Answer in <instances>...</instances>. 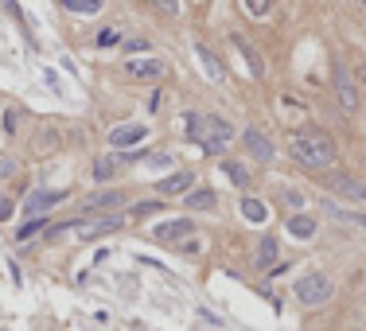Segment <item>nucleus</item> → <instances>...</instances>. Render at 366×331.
<instances>
[{"mask_svg": "<svg viewBox=\"0 0 366 331\" xmlns=\"http://www.w3.org/2000/svg\"><path fill=\"white\" fill-rule=\"evenodd\" d=\"M242 214H245V218H249V222H265V203H261V199H254V195H245V199H242Z\"/></svg>", "mask_w": 366, "mask_h": 331, "instance_id": "a211bd4d", "label": "nucleus"}, {"mask_svg": "<svg viewBox=\"0 0 366 331\" xmlns=\"http://www.w3.org/2000/svg\"><path fill=\"white\" fill-rule=\"evenodd\" d=\"M215 203H219L215 191H191V195H187V207H195V211H210Z\"/></svg>", "mask_w": 366, "mask_h": 331, "instance_id": "6ab92c4d", "label": "nucleus"}, {"mask_svg": "<svg viewBox=\"0 0 366 331\" xmlns=\"http://www.w3.org/2000/svg\"><path fill=\"white\" fill-rule=\"evenodd\" d=\"M351 222H358V226H366V214H351Z\"/></svg>", "mask_w": 366, "mask_h": 331, "instance_id": "c85d7f7f", "label": "nucleus"}, {"mask_svg": "<svg viewBox=\"0 0 366 331\" xmlns=\"http://www.w3.org/2000/svg\"><path fill=\"white\" fill-rule=\"evenodd\" d=\"M328 187L339 191L343 199L366 203V179H358V176H328Z\"/></svg>", "mask_w": 366, "mask_h": 331, "instance_id": "423d86ee", "label": "nucleus"}, {"mask_svg": "<svg viewBox=\"0 0 366 331\" xmlns=\"http://www.w3.org/2000/svg\"><path fill=\"white\" fill-rule=\"evenodd\" d=\"M289 148L304 168H328L335 160V144H331L328 133H296Z\"/></svg>", "mask_w": 366, "mask_h": 331, "instance_id": "f03ea898", "label": "nucleus"}, {"mask_svg": "<svg viewBox=\"0 0 366 331\" xmlns=\"http://www.w3.org/2000/svg\"><path fill=\"white\" fill-rule=\"evenodd\" d=\"M136 141H145V125H117V129L110 133V144H136Z\"/></svg>", "mask_w": 366, "mask_h": 331, "instance_id": "2eb2a0df", "label": "nucleus"}, {"mask_svg": "<svg viewBox=\"0 0 366 331\" xmlns=\"http://www.w3.org/2000/svg\"><path fill=\"white\" fill-rule=\"evenodd\" d=\"M66 12H78V16H94L101 8V0H62Z\"/></svg>", "mask_w": 366, "mask_h": 331, "instance_id": "aec40b11", "label": "nucleus"}, {"mask_svg": "<svg viewBox=\"0 0 366 331\" xmlns=\"http://www.w3.org/2000/svg\"><path fill=\"white\" fill-rule=\"evenodd\" d=\"M191 187H195V172H171V176H164L156 183V191L160 195H191Z\"/></svg>", "mask_w": 366, "mask_h": 331, "instance_id": "0eeeda50", "label": "nucleus"}, {"mask_svg": "<svg viewBox=\"0 0 366 331\" xmlns=\"http://www.w3.org/2000/svg\"><path fill=\"white\" fill-rule=\"evenodd\" d=\"M254 265L261 273H281V269H277V238H261V242H257Z\"/></svg>", "mask_w": 366, "mask_h": 331, "instance_id": "9d476101", "label": "nucleus"}, {"mask_svg": "<svg viewBox=\"0 0 366 331\" xmlns=\"http://www.w3.org/2000/svg\"><path fill=\"white\" fill-rule=\"evenodd\" d=\"M191 234V222L187 218H171V222H160L156 230H152V238H160V242H175V238H187Z\"/></svg>", "mask_w": 366, "mask_h": 331, "instance_id": "9b49d317", "label": "nucleus"}, {"mask_svg": "<svg viewBox=\"0 0 366 331\" xmlns=\"http://www.w3.org/2000/svg\"><path fill=\"white\" fill-rule=\"evenodd\" d=\"M148 168H171V156L168 152H156V156H145Z\"/></svg>", "mask_w": 366, "mask_h": 331, "instance_id": "b1692460", "label": "nucleus"}, {"mask_svg": "<svg viewBox=\"0 0 366 331\" xmlns=\"http://www.w3.org/2000/svg\"><path fill=\"white\" fill-rule=\"evenodd\" d=\"M289 234L300 238V242H308V238L316 234V218H312V214H304V211H296L293 218H289Z\"/></svg>", "mask_w": 366, "mask_h": 331, "instance_id": "ddd939ff", "label": "nucleus"}, {"mask_svg": "<svg viewBox=\"0 0 366 331\" xmlns=\"http://www.w3.org/2000/svg\"><path fill=\"white\" fill-rule=\"evenodd\" d=\"M117 168H121V160H117V156H98V160H94V179H98V183H106V179H113V172H117Z\"/></svg>", "mask_w": 366, "mask_h": 331, "instance_id": "f3484780", "label": "nucleus"}, {"mask_svg": "<svg viewBox=\"0 0 366 331\" xmlns=\"http://www.w3.org/2000/svg\"><path fill=\"white\" fill-rule=\"evenodd\" d=\"M331 293H335V284H331L328 273H308V277H300V281H296V296H300L308 308L328 304Z\"/></svg>", "mask_w": 366, "mask_h": 331, "instance_id": "7ed1b4c3", "label": "nucleus"}, {"mask_svg": "<svg viewBox=\"0 0 366 331\" xmlns=\"http://www.w3.org/2000/svg\"><path fill=\"white\" fill-rule=\"evenodd\" d=\"M195 55H199V62H203V71H207L210 78H215V82H222V78H226V71H222V62L215 59V55H210V47L195 43Z\"/></svg>", "mask_w": 366, "mask_h": 331, "instance_id": "dca6fc26", "label": "nucleus"}, {"mask_svg": "<svg viewBox=\"0 0 366 331\" xmlns=\"http://www.w3.org/2000/svg\"><path fill=\"white\" fill-rule=\"evenodd\" d=\"M125 74L136 78V82H160L168 74V62L164 59H129L125 62Z\"/></svg>", "mask_w": 366, "mask_h": 331, "instance_id": "20e7f679", "label": "nucleus"}, {"mask_svg": "<svg viewBox=\"0 0 366 331\" xmlns=\"http://www.w3.org/2000/svg\"><path fill=\"white\" fill-rule=\"evenodd\" d=\"M0 176H16V160H8V156H0Z\"/></svg>", "mask_w": 366, "mask_h": 331, "instance_id": "a878e982", "label": "nucleus"}, {"mask_svg": "<svg viewBox=\"0 0 366 331\" xmlns=\"http://www.w3.org/2000/svg\"><path fill=\"white\" fill-rule=\"evenodd\" d=\"M59 203H62V191H32L27 203H24V211L32 214V222H36V218H43V214H47L51 207H59Z\"/></svg>", "mask_w": 366, "mask_h": 331, "instance_id": "6e6552de", "label": "nucleus"}, {"mask_svg": "<svg viewBox=\"0 0 366 331\" xmlns=\"http://www.w3.org/2000/svg\"><path fill=\"white\" fill-rule=\"evenodd\" d=\"M242 12L257 16V20H265V16L273 12V4H269V0H245V4H242Z\"/></svg>", "mask_w": 366, "mask_h": 331, "instance_id": "4be33fe9", "label": "nucleus"}, {"mask_svg": "<svg viewBox=\"0 0 366 331\" xmlns=\"http://www.w3.org/2000/svg\"><path fill=\"white\" fill-rule=\"evenodd\" d=\"M335 94H339V102H343V109H347V113H354V109H358V90H354L347 67H335Z\"/></svg>", "mask_w": 366, "mask_h": 331, "instance_id": "1a4fd4ad", "label": "nucleus"}, {"mask_svg": "<svg viewBox=\"0 0 366 331\" xmlns=\"http://www.w3.org/2000/svg\"><path fill=\"white\" fill-rule=\"evenodd\" d=\"M358 78H363V82H366V62H363V67H358Z\"/></svg>", "mask_w": 366, "mask_h": 331, "instance_id": "c756f323", "label": "nucleus"}, {"mask_svg": "<svg viewBox=\"0 0 366 331\" xmlns=\"http://www.w3.org/2000/svg\"><path fill=\"white\" fill-rule=\"evenodd\" d=\"M234 47L242 51V59L249 62V74H254V78H261V74H265V62H261V55L254 51V43H245L242 36H234Z\"/></svg>", "mask_w": 366, "mask_h": 331, "instance_id": "4468645a", "label": "nucleus"}, {"mask_svg": "<svg viewBox=\"0 0 366 331\" xmlns=\"http://www.w3.org/2000/svg\"><path fill=\"white\" fill-rule=\"evenodd\" d=\"M121 203H125L121 191H98V195H90V199H86V211L98 214V211H110V207H121Z\"/></svg>", "mask_w": 366, "mask_h": 331, "instance_id": "f8f14e48", "label": "nucleus"}, {"mask_svg": "<svg viewBox=\"0 0 366 331\" xmlns=\"http://www.w3.org/2000/svg\"><path fill=\"white\" fill-rule=\"evenodd\" d=\"M284 203H293V207H304V195H300V191H293V187H289V191H284Z\"/></svg>", "mask_w": 366, "mask_h": 331, "instance_id": "bb28decb", "label": "nucleus"}, {"mask_svg": "<svg viewBox=\"0 0 366 331\" xmlns=\"http://www.w3.org/2000/svg\"><path fill=\"white\" fill-rule=\"evenodd\" d=\"M156 211H160V203H152V199H145V203H136V207H133L136 218H145V214H156Z\"/></svg>", "mask_w": 366, "mask_h": 331, "instance_id": "5701e85b", "label": "nucleus"}, {"mask_svg": "<svg viewBox=\"0 0 366 331\" xmlns=\"http://www.w3.org/2000/svg\"><path fill=\"white\" fill-rule=\"evenodd\" d=\"M245 152L254 156V160H261V164H269V160L277 156V148H273V141H269L265 133L249 125V129H245Z\"/></svg>", "mask_w": 366, "mask_h": 331, "instance_id": "39448f33", "label": "nucleus"}, {"mask_svg": "<svg viewBox=\"0 0 366 331\" xmlns=\"http://www.w3.org/2000/svg\"><path fill=\"white\" fill-rule=\"evenodd\" d=\"M39 226H43V218H36V222H27V226H24V230H20V234H16V238H20V242H27V238L36 234Z\"/></svg>", "mask_w": 366, "mask_h": 331, "instance_id": "393cba45", "label": "nucleus"}, {"mask_svg": "<svg viewBox=\"0 0 366 331\" xmlns=\"http://www.w3.org/2000/svg\"><path fill=\"white\" fill-rule=\"evenodd\" d=\"M187 137L203 148V152H222L234 141V125L215 117V113H187Z\"/></svg>", "mask_w": 366, "mask_h": 331, "instance_id": "f257e3e1", "label": "nucleus"}, {"mask_svg": "<svg viewBox=\"0 0 366 331\" xmlns=\"http://www.w3.org/2000/svg\"><path fill=\"white\" fill-rule=\"evenodd\" d=\"M12 211H16L12 199H0V222H4V218H12Z\"/></svg>", "mask_w": 366, "mask_h": 331, "instance_id": "cd10ccee", "label": "nucleus"}, {"mask_svg": "<svg viewBox=\"0 0 366 331\" xmlns=\"http://www.w3.org/2000/svg\"><path fill=\"white\" fill-rule=\"evenodd\" d=\"M222 172H226V176H230V183H238V187H245V183H249V172H245L238 160H226V164H222Z\"/></svg>", "mask_w": 366, "mask_h": 331, "instance_id": "412c9836", "label": "nucleus"}]
</instances>
